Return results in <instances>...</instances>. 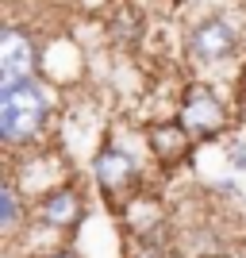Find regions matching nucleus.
I'll return each instance as SVG.
<instances>
[{
	"label": "nucleus",
	"mask_w": 246,
	"mask_h": 258,
	"mask_svg": "<svg viewBox=\"0 0 246 258\" xmlns=\"http://www.w3.org/2000/svg\"><path fill=\"white\" fill-rule=\"evenodd\" d=\"M54 116L50 81L39 74L0 85V139L8 151H27L46 139V123Z\"/></svg>",
	"instance_id": "f257e3e1"
},
{
	"label": "nucleus",
	"mask_w": 246,
	"mask_h": 258,
	"mask_svg": "<svg viewBox=\"0 0 246 258\" xmlns=\"http://www.w3.org/2000/svg\"><path fill=\"white\" fill-rule=\"evenodd\" d=\"M173 112H177V119L185 127L193 131L196 143H212L219 135H227L231 119H235L231 100L215 85H208V81H185L181 93H177V108Z\"/></svg>",
	"instance_id": "f03ea898"
},
{
	"label": "nucleus",
	"mask_w": 246,
	"mask_h": 258,
	"mask_svg": "<svg viewBox=\"0 0 246 258\" xmlns=\"http://www.w3.org/2000/svg\"><path fill=\"white\" fill-rule=\"evenodd\" d=\"M89 170H93V185H97L100 201H104L112 212H119V205L127 201L131 193H139L142 189V162L123 147V143H112L104 139L93 151V162H89Z\"/></svg>",
	"instance_id": "7ed1b4c3"
},
{
	"label": "nucleus",
	"mask_w": 246,
	"mask_h": 258,
	"mask_svg": "<svg viewBox=\"0 0 246 258\" xmlns=\"http://www.w3.org/2000/svg\"><path fill=\"white\" fill-rule=\"evenodd\" d=\"M27 227L46 231L54 239H69L73 231H81V224L89 220V197L77 181L54 185L46 193H39L35 201H27Z\"/></svg>",
	"instance_id": "20e7f679"
},
{
	"label": "nucleus",
	"mask_w": 246,
	"mask_h": 258,
	"mask_svg": "<svg viewBox=\"0 0 246 258\" xmlns=\"http://www.w3.org/2000/svg\"><path fill=\"white\" fill-rule=\"evenodd\" d=\"M8 177L20 185V193L35 201L39 193L54 189V185L73 181V158L65 151H50V147H27V151H12Z\"/></svg>",
	"instance_id": "39448f33"
},
{
	"label": "nucleus",
	"mask_w": 246,
	"mask_h": 258,
	"mask_svg": "<svg viewBox=\"0 0 246 258\" xmlns=\"http://www.w3.org/2000/svg\"><path fill=\"white\" fill-rule=\"evenodd\" d=\"M85 46L69 31H50L39 39V77L58 89H73L85 81Z\"/></svg>",
	"instance_id": "423d86ee"
},
{
	"label": "nucleus",
	"mask_w": 246,
	"mask_h": 258,
	"mask_svg": "<svg viewBox=\"0 0 246 258\" xmlns=\"http://www.w3.org/2000/svg\"><path fill=\"white\" fill-rule=\"evenodd\" d=\"M242 50V35H238L235 23H227L223 16H208L200 20L196 27H189L185 35V58L204 66H219V62H231L235 54Z\"/></svg>",
	"instance_id": "0eeeda50"
},
{
	"label": "nucleus",
	"mask_w": 246,
	"mask_h": 258,
	"mask_svg": "<svg viewBox=\"0 0 246 258\" xmlns=\"http://www.w3.org/2000/svg\"><path fill=\"white\" fill-rule=\"evenodd\" d=\"M193 147H196L193 131L185 127L177 116L146 123V151H150V158L158 162V170H177V166H185L189 154H193Z\"/></svg>",
	"instance_id": "6e6552de"
},
{
	"label": "nucleus",
	"mask_w": 246,
	"mask_h": 258,
	"mask_svg": "<svg viewBox=\"0 0 246 258\" xmlns=\"http://www.w3.org/2000/svg\"><path fill=\"white\" fill-rule=\"evenodd\" d=\"M39 74V39L20 23H8L0 31V85L23 81Z\"/></svg>",
	"instance_id": "1a4fd4ad"
},
{
	"label": "nucleus",
	"mask_w": 246,
	"mask_h": 258,
	"mask_svg": "<svg viewBox=\"0 0 246 258\" xmlns=\"http://www.w3.org/2000/svg\"><path fill=\"white\" fill-rule=\"evenodd\" d=\"M119 220L127 227V235H166L170 231V212L161 205L154 189H139L119 205Z\"/></svg>",
	"instance_id": "9d476101"
},
{
	"label": "nucleus",
	"mask_w": 246,
	"mask_h": 258,
	"mask_svg": "<svg viewBox=\"0 0 246 258\" xmlns=\"http://www.w3.org/2000/svg\"><path fill=\"white\" fill-rule=\"evenodd\" d=\"M23 201L27 197L20 193V185L12 181V177H4V185H0V231H4L8 243H16L20 231H27L31 216H23Z\"/></svg>",
	"instance_id": "9b49d317"
},
{
	"label": "nucleus",
	"mask_w": 246,
	"mask_h": 258,
	"mask_svg": "<svg viewBox=\"0 0 246 258\" xmlns=\"http://www.w3.org/2000/svg\"><path fill=\"white\" fill-rule=\"evenodd\" d=\"M108 35H112V43H119V46H135L142 39V12L135 8V4H127V0L112 4Z\"/></svg>",
	"instance_id": "f8f14e48"
},
{
	"label": "nucleus",
	"mask_w": 246,
	"mask_h": 258,
	"mask_svg": "<svg viewBox=\"0 0 246 258\" xmlns=\"http://www.w3.org/2000/svg\"><path fill=\"white\" fill-rule=\"evenodd\" d=\"M127 258H177L166 235H127Z\"/></svg>",
	"instance_id": "ddd939ff"
},
{
	"label": "nucleus",
	"mask_w": 246,
	"mask_h": 258,
	"mask_svg": "<svg viewBox=\"0 0 246 258\" xmlns=\"http://www.w3.org/2000/svg\"><path fill=\"white\" fill-rule=\"evenodd\" d=\"M227 162H231V170L246 173V143H238V139L227 143Z\"/></svg>",
	"instance_id": "4468645a"
},
{
	"label": "nucleus",
	"mask_w": 246,
	"mask_h": 258,
	"mask_svg": "<svg viewBox=\"0 0 246 258\" xmlns=\"http://www.w3.org/2000/svg\"><path fill=\"white\" fill-rule=\"evenodd\" d=\"M39 258H85V254H81V250H73V247H65V243H58V247L43 250Z\"/></svg>",
	"instance_id": "2eb2a0df"
},
{
	"label": "nucleus",
	"mask_w": 246,
	"mask_h": 258,
	"mask_svg": "<svg viewBox=\"0 0 246 258\" xmlns=\"http://www.w3.org/2000/svg\"><path fill=\"white\" fill-rule=\"evenodd\" d=\"M238 104L246 108V66L238 70Z\"/></svg>",
	"instance_id": "dca6fc26"
}]
</instances>
